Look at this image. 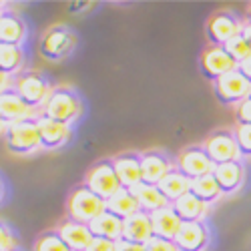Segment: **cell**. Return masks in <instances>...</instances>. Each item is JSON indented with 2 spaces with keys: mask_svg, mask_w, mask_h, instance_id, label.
<instances>
[{
  "mask_svg": "<svg viewBox=\"0 0 251 251\" xmlns=\"http://www.w3.org/2000/svg\"><path fill=\"white\" fill-rule=\"evenodd\" d=\"M233 117H235V125H251V97L235 104Z\"/></svg>",
  "mask_w": 251,
  "mask_h": 251,
  "instance_id": "cell-33",
  "label": "cell"
},
{
  "mask_svg": "<svg viewBox=\"0 0 251 251\" xmlns=\"http://www.w3.org/2000/svg\"><path fill=\"white\" fill-rule=\"evenodd\" d=\"M6 131V125L2 123V119H0V133H4Z\"/></svg>",
  "mask_w": 251,
  "mask_h": 251,
  "instance_id": "cell-42",
  "label": "cell"
},
{
  "mask_svg": "<svg viewBox=\"0 0 251 251\" xmlns=\"http://www.w3.org/2000/svg\"><path fill=\"white\" fill-rule=\"evenodd\" d=\"M233 135L237 141L241 159H249L251 157V125H235Z\"/></svg>",
  "mask_w": 251,
  "mask_h": 251,
  "instance_id": "cell-31",
  "label": "cell"
},
{
  "mask_svg": "<svg viewBox=\"0 0 251 251\" xmlns=\"http://www.w3.org/2000/svg\"><path fill=\"white\" fill-rule=\"evenodd\" d=\"M173 241L179 251H205L211 241V231L205 221L183 223Z\"/></svg>",
  "mask_w": 251,
  "mask_h": 251,
  "instance_id": "cell-13",
  "label": "cell"
},
{
  "mask_svg": "<svg viewBox=\"0 0 251 251\" xmlns=\"http://www.w3.org/2000/svg\"><path fill=\"white\" fill-rule=\"evenodd\" d=\"M131 193L137 197V201H139V207H141V211H145V213H155V211H159V209H163V207H169L171 203L165 199V195L161 193V189L157 185H147V183H141V185H137L135 189H131Z\"/></svg>",
  "mask_w": 251,
  "mask_h": 251,
  "instance_id": "cell-24",
  "label": "cell"
},
{
  "mask_svg": "<svg viewBox=\"0 0 251 251\" xmlns=\"http://www.w3.org/2000/svg\"><path fill=\"white\" fill-rule=\"evenodd\" d=\"M113 165L117 177L121 181L123 189H135L137 185L143 183V173H141V153L135 151H127L121 153L117 157H113Z\"/></svg>",
  "mask_w": 251,
  "mask_h": 251,
  "instance_id": "cell-15",
  "label": "cell"
},
{
  "mask_svg": "<svg viewBox=\"0 0 251 251\" xmlns=\"http://www.w3.org/2000/svg\"><path fill=\"white\" fill-rule=\"evenodd\" d=\"M173 167L175 165L171 157L161 149H149L141 153V173H143V183L147 185H159Z\"/></svg>",
  "mask_w": 251,
  "mask_h": 251,
  "instance_id": "cell-12",
  "label": "cell"
},
{
  "mask_svg": "<svg viewBox=\"0 0 251 251\" xmlns=\"http://www.w3.org/2000/svg\"><path fill=\"white\" fill-rule=\"evenodd\" d=\"M243 20L231 10H217L207 18L205 25V36L209 40V45L213 47H225L229 40L241 34Z\"/></svg>",
  "mask_w": 251,
  "mask_h": 251,
  "instance_id": "cell-5",
  "label": "cell"
},
{
  "mask_svg": "<svg viewBox=\"0 0 251 251\" xmlns=\"http://www.w3.org/2000/svg\"><path fill=\"white\" fill-rule=\"evenodd\" d=\"M223 49L227 50V54L231 56L237 65H241L243 60H247L251 56V47H249L247 40L243 38V34H237L235 38H231Z\"/></svg>",
  "mask_w": 251,
  "mask_h": 251,
  "instance_id": "cell-30",
  "label": "cell"
},
{
  "mask_svg": "<svg viewBox=\"0 0 251 251\" xmlns=\"http://www.w3.org/2000/svg\"><path fill=\"white\" fill-rule=\"evenodd\" d=\"M91 189L97 197H100L102 201H109L115 193H119L123 187H121V181L117 177V171H115V165H113V159H100L97 161L91 169L87 171L85 175V183H82Z\"/></svg>",
  "mask_w": 251,
  "mask_h": 251,
  "instance_id": "cell-4",
  "label": "cell"
},
{
  "mask_svg": "<svg viewBox=\"0 0 251 251\" xmlns=\"http://www.w3.org/2000/svg\"><path fill=\"white\" fill-rule=\"evenodd\" d=\"M2 14H4V10H2V4H0V18H2Z\"/></svg>",
  "mask_w": 251,
  "mask_h": 251,
  "instance_id": "cell-44",
  "label": "cell"
},
{
  "mask_svg": "<svg viewBox=\"0 0 251 251\" xmlns=\"http://www.w3.org/2000/svg\"><path fill=\"white\" fill-rule=\"evenodd\" d=\"M107 211L125 221V219L133 217L135 213H139L141 207H139L137 197H135L129 189H121L119 193H115V195L107 201Z\"/></svg>",
  "mask_w": 251,
  "mask_h": 251,
  "instance_id": "cell-26",
  "label": "cell"
},
{
  "mask_svg": "<svg viewBox=\"0 0 251 251\" xmlns=\"http://www.w3.org/2000/svg\"><path fill=\"white\" fill-rule=\"evenodd\" d=\"M34 251H71V249L67 247L65 241L60 239V235L56 233V229H49V231L40 233L36 237Z\"/></svg>",
  "mask_w": 251,
  "mask_h": 251,
  "instance_id": "cell-29",
  "label": "cell"
},
{
  "mask_svg": "<svg viewBox=\"0 0 251 251\" xmlns=\"http://www.w3.org/2000/svg\"><path fill=\"white\" fill-rule=\"evenodd\" d=\"M2 195H4V185H2V181H0V199H2Z\"/></svg>",
  "mask_w": 251,
  "mask_h": 251,
  "instance_id": "cell-43",
  "label": "cell"
},
{
  "mask_svg": "<svg viewBox=\"0 0 251 251\" xmlns=\"http://www.w3.org/2000/svg\"><path fill=\"white\" fill-rule=\"evenodd\" d=\"M104 211H107V201L97 197L85 185H78L71 191L67 201V219L89 225Z\"/></svg>",
  "mask_w": 251,
  "mask_h": 251,
  "instance_id": "cell-1",
  "label": "cell"
},
{
  "mask_svg": "<svg viewBox=\"0 0 251 251\" xmlns=\"http://www.w3.org/2000/svg\"><path fill=\"white\" fill-rule=\"evenodd\" d=\"M237 71H239V73H241V75L251 82V56H249L247 60H243L241 65H237Z\"/></svg>",
  "mask_w": 251,
  "mask_h": 251,
  "instance_id": "cell-37",
  "label": "cell"
},
{
  "mask_svg": "<svg viewBox=\"0 0 251 251\" xmlns=\"http://www.w3.org/2000/svg\"><path fill=\"white\" fill-rule=\"evenodd\" d=\"M251 82L235 69L213 82V95L221 104H239L249 97Z\"/></svg>",
  "mask_w": 251,
  "mask_h": 251,
  "instance_id": "cell-9",
  "label": "cell"
},
{
  "mask_svg": "<svg viewBox=\"0 0 251 251\" xmlns=\"http://www.w3.org/2000/svg\"><path fill=\"white\" fill-rule=\"evenodd\" d=\"M199 69H201V75L215 82L217 78H221L223 75L231 73L237 69V62L227 54V50L223 47H213L209 45L203 49L201 52V58H199Z\"/></svg>",
  "mask_w": 251,
  "mask_h": 251,
  "instance_id": "cell-10",
  "label": "cell"
},
{
  "mask_svg": "<svg viewBox=\"0 0 251 251\" xmlns=\"http://www.w3.org/2000/svg\"><path fill=\"white\" fill-rule=\"evenodd\" d=\"M8 75L6 73H2V71H0V93H2V91H6L8 87Z\"/></svg>",
  "mask_w": 251,
  "mask_h": 251,
  "instance_id": "cell-39",
  "label": "cell"
},
{
  "mask_svg": "<svg viewBox=\"0 0 251 251\" xmlns=\"http://www.w3.org/2000/svg\"><path fill=\"white\" fill-rule=\"evenodd\" d=\"M191 193L197 199H201L205 205H213L223 195L221 189H219V185H217V181H215V177H213V173L193 179L191 181Z\"/></svg>",
  "mask_w": 251,
  "mask_h": 251,
  "instance_id": "cell-27",
  "label": "cell"
},
{
  "mask_svg": "<svg viewBox=\"0 0 251 251\" xmlns=\"http://www.w3.org/2000/svg\"><path fill=\"white\" fill-rule=\"evenodd\" d=\"M16 249H18V243L14 233L4 221H0V251H16Z\"/></svg>",
  "mask_w": 251,
  "mask_h": 251,
  "instance_id": "cell-32",
  "label": "cell"
},
{
  "mask_svg": "<svg viewBox=\"0 0 251 251\" xmlns=\"http://www.w3.org/2000/svg\"><path fill=\"white\" fill-rule=\"evenodd\" d=\"M30 117H32V109L18 97L14 89H6L0 93V119H2L4 125H12L16 121Z\"/></svg>",
  "mask_w": 251,
  "mask_h": 251,
  "instance_id": "cell-19",
  "label": "cell"
},
{
  "mask_svg": "<svg viewBox=\"0 0 251 251\" xmlns=\"http://www.w3.org/2000/svg\"><path fill=\"white\" fill-rule=\"evenodd\" d=\"M117 251H147V245H137V243H127V241H119Z\"/></svg>",
  "mask_w": 251,
  "mask_h": 251,
  "instance_id": "cell-36",
  "label": "cell"
},
{
  "mask_svg": "<svg viewBox=\"0 0 251 251\" xmlns=\"http://www.w3.org/2000/svg\"><path fill=\"white\" fill-rule=\"evenodd\" d=\"M80 113H82V102H80L78 95L75 91H71L69 87H56V89H52L50 97L47 99L40 115L71 127L80 117Z\"/></svg>",
  "mask_w": 251,
  "mask_h": 251,
  "instance_id": "cell-2",
  "label": "cell"
},
{
  "mask_svg": "<svg viewBox=\"0 0 251 251\" xmlns=\"http://www.w3.org/2000/svg\"><path fill=\"white\" fill-rule=\"evenodd\" d=\"M245 23H251V2L247 4V14H245Z\"/></svg>",
  "mask_w": 251,
  "mask_h": 251,
  "instance_id": "cell-41",
  "label": "cell"
},
{
  "mask_svg": "<svg viewBox=\"0 0 251 251\" xmlns=\"http://www.w3.org/2000/svg\"><path fill=\"white\" fill-rule=\"evenodd\" d=\"M171 207L175 209L177 217L183 221V223H195V221H203L205 215H207V207L201 199H197L191 191L185 193L181 199H177L175 203H171Z\"/></svg>",
  "mask_w": 251,
  "mask_h": 251,
  "instance_id": "cell-23",
  "label": "cell"
},
{
  "mask_svg": "<svg viewBox=\"0 0 251 251\" xmlns=\"http://www.w3.org/2000/svg\"><path fill=\"white\" fill-rule=\"evenodd\" d=\"M40 54L49 60H60L75 49V34L67 26H52L40 38Z\"/></svg>",
  "mask_w": 251,
  "mask_h": 251,
  "instance_id": "cell-11",
  "label": "cell"
},
{
  "mask_svg": "<svg viewBox=\"0 0 251 251\" xmlns=\"http://www.w3.org/2000/svg\"><path fill=\"white\" fill-rule=\"evenodd\" d=\"M25 65V54L20 47L12 45H0V71L10 75H16Z\"/></svg>",
  "mask_w": 251,
  "mask_h": 251,
  "instance_id": "cell-28",
  "label": "cell"
},
{
  "mask_svg": "<svg viewBox=\"0 0 251 251\" xmlns=\"http://www.w3.org/2000/svg\"><path fill=\"white\" fill-rule=\"evenodd\" d=\"M123 225L125 221L119 219L117 215L104 211L100 213L95 221L89 223V229L93 237H99V239H111V241H121L123 239Z\"/></svg>",
  "mask_w": 251,
  "mask_h": 251,
  "instance_id": "cell-22",
  "label": "cell"
},
{
  "mask_svg": "<svg viewBox=\"0 0 251 251\" xmlns=\"http://www.w3.org/2000/svg\"><path fill=\"white\" fill-rule=\"evenodd\" d=\"M161 193L165 195V199L169 201V203H175L177 199H181L185 193H189L191 191V179L189 177H185L179 169H173L165 175V179L157 185Z\"/></svg>",
  "mask_w": 251,
  "mask_h": 251,
  "instance_id": "cell-25",
  "label": "cell"
},
{
  "mask_svg": "<svg viewBox=\"0 0 251 251\" xmlns=\"http://www.w3.org/2000/svg\"><path fill=\"white\" fill-rule=\"evenodd\" d=\"M119 247V241H111V239H99L95 237L93 243L89 245L87 251H117Z\"/></svg>",
  "mask_w": 251,
  "mask_h": 251,
  "instance_id": "cell-35",
  "label": "cell"
},
{
  "mask_svg": "<svg viewBox=\"0 0 251 251\" xmlns=\"http://www.w3.org/2000/svg\"><path fill=\"white\" fill-rule=\"evenodd\" d=\"M241 34H243V38L249 43V47H251V23H245L243 20V28H241Z\"/></svg>",
  "mask_w": 251,
  "mask_h": 251,
  "instance_id": "cell-38",
  "label": "cell"
},
{
  "mask_svg": "<svg viewBox=\"0 0 251 251\" xmlns=\"http://www.w3.org/2000/svg\"><path fill=\"white\" fill-rule=\"evenodd\" d=\"M175 169H179L185 177H189L191 181L203 175H211L215 165L205 153L203 145H189V147L181 149V153L175 159Z\"/></svg>",
  "mask_w": 251,
  "mask_h": 251,
  "instance_id": "cell-8",
  "label": "cell"
},
{
  "mask_svg": "<svg viewBox=\"0 0 251 251\" xmlns=\"http://www.w3.org/2000/svg\"><path fill=\"white\" fill-rule=\"evenodd\" d=\"M89 8V4H71V10H85Z\"/></svg>",
  "mask_w": 251,
  "mask_h": 251,
  "instance_id": "cell-40",
  "label": "cell"
},
{
  "mask_svg": "<svg viewBox=\"0 0 251 251\" xmlns=\"http://www.w3.org/2000/svg\"><path fill=\"white\" fill-rule=\"evenodd\" d=\"M14 91L18 93V97L23 99L30 109L45 107L47 99L52 93L49 80L36 71H28L25 75H18V78L14 82Z\"/></svg>",
  "mask_w": 251,
  "mask_h": 251,
  "instance_id": "cell-7",
  "label": "cell"
},
{
  "mask_svg": "<svg viewBox=\"0 0 251 251\" xmlns=\"http://www.w3.org/2000/svg\"><path fill=\"white\" fill-rule=\"evenodd\" d=\"M249 97H251V89H249Z\"/></svg>",
  "mask_w": 251,
  "mask_h": 251,
  "instance_id": "cell-45",
  "label": "cell"
},
{
  "mask_svg": "<svg viewBox=\"0 0 251 251\" xmlns=\"http://www.w3.org/2000/svg\"><path fill=\"white\" fill-rule=\"evenodd\" d=\"M36 125H38V135H40V147L43 149H60L62 145H67L71 139V127L69 125H62L58 121H52L45 115L36 117Z\"/></svg>",
  "mask_w": 251,
  "mask_h": 251,
  "instance_id": "cell-16",
  "label": "cell"
},
{
  "mask_svg": "<svg viewBox=\"0 0 251 251\" xmlns=\"http://www.w3.org/2000/svg\"><path fill=\"white\" fill-rule=\"evenodd\" d=\"M151 223H153V237L167 239V241H173L183 225V221L177 217L175 209L171 205L151 213Z\"/></svg>",
  "mask_w": 251,
  "mask_h": 251,
  "instance_id": "cell-20",
  "label": "cell"
},
{
  "mask_svg": "<svg viewBox=\"0 0 251 251\" xmlns=\"http://www.w3.org/2000/svg\"><path fill=\"white\" fill-rule=\"evenodd\" d=\"M201 145L205 153L209 155V159L213 161V165H223V163L241 159L233 129H217L213 133H209Z\"/></svg>",
  "mask_w": 251,
  "mask_h": 251,
  "instance_id": "cell-6",
  "label": "cell"
},
{
  "mask_svg": "<svg viewBox=\"0 0 251 251\" xmlns=\"http://www.w3.org/2000/svg\"><path fill=\"white\" fill-rule=\"evenodd\" d=\"M153 239V223L151 215L139 211L133 217L125 219L123 225V241L127 243H137V245H147Z\"/></svg>",
  "mask_w": 251,
  "mask_h": 251,
  "instance_id": "cell-18",
  "label": "cell"
},
{
  "mask_svg": "<svg viewBox=\"0 0 251 251\" xmlns=\"http://www.w3.org/2000/svg\"><path fill=\"white\" fill-rule=\"evenodd\" d=\"M4 143H6V149L14 155H30L36 149H40V135H38L36 117L6 125Z\"/></svg>",
  "mask_w": 251,
  "mask_h": 251,
  "instance_id": "cell-3",
  "label": "cell"
},
{
  "mask_svg": "<svg viewBox=\"0 0 251 251\" xmlns=\"http://www.w3.org/2000/svg\"><path fill=\"white\" fill-rule=\"evenodd\" d=\"M56 233L67 243V247L71 251H87L95 239L89 225H82V223H76L71 219H62L56 225Z\"/></svg>",
  "mask_w": 251,
  "mask_h": 251,
  "instance_id": "cell-17",
  "label": "cell"
},
{
  "mask_svg": "<svg viewBox=\"0 0 251 251\" xmlns=\"http://www.w3.org/2000/svg\"><path fill=\"white\" fill-rule=\"evenodd\" d=\"M26 26L25 20L14 12H4L0 18V45H12L20 47L25 43Z\"/></svg>",
  "mask_w": 251,
  "mask_h": 251,
  "instance_id": "cell-21",
  "label": "cell"
},
{
  "mask_svg": "<svg viewBox=\"0 0 251 251\" xmlns=\"http://www.w3.org/2000/svg\"><path fill=\"white\" fill-rule=\"evenodd\" d=\"M213 177H215L223 195H231V193L241 191V187L245 185V179H247L243 159L231 161V163H223V165H215Z\"/></svg>",
  "mask_w": 251,
  "mask_h": 251,
  "instance_id": "cell-14",
  "label": "cell"
},
{
  "mask_svg": "<svg viewBox=\"0 0 251 251\" xmlns=\"http://www.w3.org/2000/svg\"><path fill=\"white\" fill-rule=\"evenodd\" d=\"M147 251H179L175 241H167V239H157L153 237L149 243H147Z\"/></svg>",
  "mask_w": 251,
  "mask_h": 251,
  "instance_id": "cell-34",
  "label": "cell"
}]
</instances>
